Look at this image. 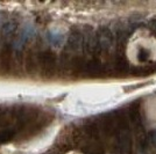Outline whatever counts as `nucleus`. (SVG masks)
Segmentation results:
<instances>
[{"instance_id":"f257e3e1","label":"nucleus","mask_w":156,"mask_h":154,"mask_svg":"<svg viewBox=\"0 0 156 154\" xmlns=\"http://www.w3.org/2000/svg\"><path fill=\"white\" fill-rule=\"evenodd\" d=\"M39 67L41 69V74L44 79L52 78L57 69L56 55L51 50H44L39 53Z\"/></svg>"},{"instance_id":"f03ea898","label":"nucleus","mask_w":156,"mask_h":154,"mask_svg":"<svg viewBox=\"0 0 156 154\" xmlns=\"http://www.w3.org/2000/svg\"><path fill=\"white\" fill-rule=\"evenodd\" d=\"M98 45H99V51L108 52L113 48L115 42V36L113 32L107 27H101L97 32Z\"/></svg>"},{"instance_id":"7ed1b4c3","label":"nucleus","mask_w":156,"mask_h":154,"mask_svg":"<svg viewBox=\"0 0 156 154\" xmlns=\"http://www.w3.org/2000/svg\"><path fill=\"white\" fill-rule=\"evenodd\" d=\"M84 35V43H83V50L86 55L92 56L99 51V45H98V37L97 32L92 29V27H86L85 32H83Z\"/></svg>"},{"instance_id":"20e7f679","label":"nucleus","mask_w":156,"mask_h":154,"mask_svg":"<svg viewBox=\"0 0 156 154\" xmlns=\"http://www.w3.org/2000/svg\"><path fill=\"white\" fill-rule=\"evenodd\" d=\"M99 122V126H100V131L104 132L107 136H113L119 132L118 129V123L115 119L114 112H110V114H105L100 117Z\"/></svg>"},{"instance_id":"39448f33","label":"nucleus","mask_w":156,"mask_h":154,"mask_svg":"<svg viewBox=\"0 0 156 154\" xmlns=\"http://www.w3.org/2000/svg\"><path fill=\"white\" fill-rule=\"evenodd\" d=\"M83 43H84V35L80 30L72 29L68 42H66V52H77L80 49H83Z\"/></svg>"},{"instance_id":"423d86ee","label":"nucleus","mask_w":156,"mask_h":154,"mask_svg":"<svg viewBox=\"0 0 156 154\" xmlns=\"http://www.w3.org/2000/svg\"><path fill=\"white\" fill-rule=\"evenodd\" d=\"M105 73V66L98 58H92L89 62H86L83 71V74L89 78H97L100 77Z\"/></svg>"},{"instance_id":"0eeeda50","label":"nucleus","mask_w":156,"mask_h":154,"mask_svg":"<svg viewBox=\"0 0 156 154\" xmlns=\"http://www.w3.org/2000/svg\"><path fill=\"white\" fill-rule=\"evenodd\" d=\"M83 132L85 136H87L90 139L93 141H97L100 135V126H99V122L94 121V119H86L83 124Z\"/></svg>"},{"instance_id":"6e6552de","label":"nucleus","mask_w":156,"mask_h":154,"mask_svg":"<svg viewBox=\"0 0 156 154\" xmlns=\"http://www.w3.org/2000/svg\"><path fill=\"white\" fill-rule=\"evenodd\" d=\"M127 117L130 122L133 123L135 126H141L142 125V115L140 110V103L139 101H134L130 103L127 108Z\"/></svg>"},{"instance_id":"1a4fd4ad","label":"nucleus","mask_w":156,"mask_h":154,"mask_svg":"<svg viewBox=\"0 0 156 154\" xmlns=\"http://www.w3.org/2000/svg\"><path fill=\"white\" fill-rule=\"evenodd\" d=\"M0 69L4 73H8L12 70V48L5 45L0 56Z\"/></svg>"},{"instance_id":"9d476101","label":"nucleus","mask_w":156,"mask_h":154,"mask_svg":"<svg viewBox=\"0 0 156 154\" xmlns=\"http://www.w3.org/2000/svg\"><path fill=\"white\" fill-rule=\"evenodd\" d=\"M119 148L120 154H132V140L128 130L119 132Z\"/></svg>"},{"instance_id":"9b49d317","label":"nucleus","mask_w":156,"mask_h":154,"mask_svg":"<svg viewBox=\"0 0 156 154\" xmlns=\"http://www.w3.org/2000/svg\"><path fill=\"white\" fill-rule=\"evenodd\" d=\"M112 69L117 74H126L129 72V63L124 56H117L113 60Z\"/></svg>"},{"instance_id":"f8f14e48","label":"nucleus","mask_w":156,"mask_h":154,"mask_svg":"<svg viewBox=\"0 0 156 154\" xmlns=\"http://www.w3.org/2000/svg\"><path fill=\"white\" fill-rule=\"evenodd\" d=\"M25 66H26V71L28 74H35V72L39 67V56L36 57L33 52H29L26 56V60H25Z\"/></svg>"},{"instance_id":"ddd939ff","label":"nucleus","mask_w":156,"mask_h":154,"mask_svg":"<svg viewBox=\"0 0 156 154\" xmlns=\"http://www.w3.org/2000/svg\"><path fill=\"white\" fill-rule=\"evenodd\" d=\"M83 153L84 154H104L105 149L104 146L99 141H92L86 144L83 147Z\"/></svg>"},{"instance_id":"4468645a","label":"nucleus","mask_w":156,"mask_h":154,"mask_svg":"<svg viewBox=\"0 0 156 154\" xmlns=\"http://www.w3.org/2000/svg\"><path fill=\"white\" fill-rule=\"evenodd\" d=\"M16 135V132L12 129H5L0 131V144H6L11 141Z\"/></svg>"},{"instance_id":"2eb2a0df","label":"nucleus","mask_w":156,"mask_h":154,"mask_svg":"<svg viewBox=\"0 0 156 154\" xmlns=\"http://www.w3.org/2000/svg\"><path fill=\"white\" fill-rule=\"evenodd\" d=\"M149 57V51L146 48H140L137 51V58L140 62H144L147 58Z\"/></svg>"},{"instance_id":"dca6fc26","label":"nucleus","mask_w":156,"mask_h":154,"mask_svg":"<svg viewBox=\"0 0 156 154\" xmlns=\"http://www.w3.org/2000/svg\"><path fill=\"white\" fill-rule=\"evenodd\" d=\"M148 28L156 35V19L150 20L149 23H148Z\"/></svg>"},{"instance_id":"f3484780","label":"nucleus","mask_w":156,"mask_h":154,"mask_svg":"<svg viewBox=\"0 0 156 154\" xmlns=\"http://www.w3.org/2000/svg\"><path fill=\"white\" fill-rule=\"evenodd\" d=\"M151 141H153V144H154V146L156 147V132H154L153 135H151Z\"/></svg>"},{"instance_id":"a211bd4d","label":"nucleus","mask_w":156,"mask_h":154,"mask_svg":"<svg viewBox=\"0 0 156 154\" xmlns=\"http://www.w3.org/2000/svg\"><path fill=\"white\" fill-rule=\"evenodd\" d=\"M48 154H55V153H48Z\"/></svg>"}]
</instances>
